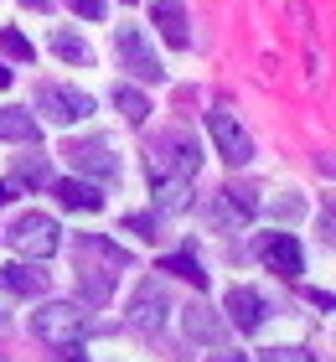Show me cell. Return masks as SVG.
Masks as SVG:
<instances>
[{
  "mask_svg": "<svg viewBox=\"0 0 336 362\" xmlns=\"http://www.w3.org/2000/svg\"><path fill=\"white\" fill-rule=\"evenodd\" d=\"M145 166H150V181H192L197 166H202V151H197L192 135L171 129V135H161L156 145H150Z\"/></svg>",
  "mask_w": 336,
  "mask_h": 362,
  "instance_id": "6da1fadb",
  "label": "cell"
},
{
  "mask_svg": "<svg viewBox=\"0 0 336 362\" xmlns=\"http://www.w3.org/2000/svg\"><path fill=\"white\" fill-rule=\"evenodd\" d=\"M31 332H37L47 347H78L88 337V316L73 300H47L37 316H31Z\"/></svg>",
  "mask_w": 336,
  "mask_h": 362,
  "instance_id": "7a4b0ae2",
  "label": "cell"
},
{
  "mask_svg": "<svg viewBox=\"0 0 336 362\" xmlns=\"http://www.w3.org/2000/svg\"><path fill=\"white\" fill-rule=\"evenodd\" d=\"M6 243L26 259H52L62 249V228L47 218V212H21V218L6 228Z\"/></svg>",
  "mask_w": 336,
  "mask_h": 362,
  "instance_id": "3957f363",
  "label": "cell"
},
{
  "mask_svg": "<svg viewBox=\"0 0 336 362\" xmlns=\"http://www.w3.org/2000/svg\"><path fill=\"white\" fill-rule=\"evenodd\" d=\"M114 52H120V62H124L134 78H145V83H161V78H166L161 57H156V47L145 42V31H140V26H120V31H114Z\"/></svg>",
  "mask_w": 336,
  "mask_h": 362,
  "instance_id": "277c9868",
  "label": "cell"
},
{
  "mask_svg": "<svg viewBox=\"0 0 336 362\" xmlns=\"http://www.w3.org/2000/svg\"><path fill=\"white\" fill-rule=\"evenodd\" d=\"M67 166L83 171V176H98V181H120V156L109 151V140H67L62 145Z\"/></svg>",
  "mask_w": 336,
  "mask_h": 362,
  "instance_id": "5b68a950",
  "label": "cell"
},
{
  "mask_svg": "<svg viewBox=\"0 0 336 362\" xmlns=\"http://www.w3.org/2000/svg\"><path fill=\"white\" fill-rule=\"evenodd\" d=\"M37 109H42V119H52V124H83V119L93 114V98L78 93V88L47 83V88L37 93Z\"/></svg>",
  "mask_w": 336,
  "mask_h": 362,
  "instance_id": "8992f818",
  "label": "cell"
},
{
  "mask_svg": "<svg viewBox=\"0 0 336 362\" xmlns=\"http://www.w3.org/2000/svg\"><path fill=\"white\" fill-rule=\"evenodd\" d=\"M207 135H212L217 151H223L228 166H248V160H254V140H248L243 129H238V119H233V114L212 109V114H207Z\"/></svg>",
  "mask_w": 336,
  "mask_h": 362,
  "instance_id": "52a82bcc",
  "label": "cell"
},
{
  "mask_svg": "<svg viewBox=\"0 0 336 362\" xmlns=\"http://www.w3.org/2000/svg\"><path fill=\"white\" fill-rule=\"evenodd\" d=\"M259 259H264V269L279 274V279H300L306 274V254H300L295 233H264L259 238Z\"/></svg>",
  "mask_w": 336,
  "mask_h": 362,
  "instance_id": "ba28073f",
  "label": "cell"
},
{
  "mask_svg": "<svg viewBox=\"0 0 336 362\" xmlns=\"http://www.w3.org/2000/svg\"><path fill=\"white\" fill-rule=\"evenodd\" d=\"M47 285H52V274L42 269V259H21V264L0 269V295H11V300H37L47 295Z\"/></svg>",
  "mask_w": 336,
  "mask_h": 362,
  "instance_id": "9c48e42d",
  "label": "cell"
},
{
  "mask_svg": "<svg viewBox=\"0 0 336 362\" xmlns=\"http://www.w3.org/2000/svg\"><path fill=\"white\" fill-rule=\"evenodd\" d=\"M264 316H269V300H264L254 285H233L228 290V321L238 326V332H259Z\"/></svg>",
  "mask_w": 336,
  "mask_h": 362,
  "instance_id": "30bf717a",
  "label": "cell"
},
{
  "mask_svg": "<svg viewBox=\"0 0 336 362\" xmlns=\"http://www.w3.org/2000/svg\"><path fill=\"white\" fill-rule=\"evenodd\" d=\"M166 310H171L166 290H161V285H140V290H134V300H129L134 332H161V326H166Z\"/></svg>",
  "mask_w": 336,
  "mask_h": 362,
  "instance_id": "8fae6325",
  "label": "cell"
},
{
  "mask_svg": "<svg viewBox=\"0 0 336 362\" xmlns=\"http://www.w3.org/2000/svg\"><path fill=\"white\" fill-rule=\"evenodd\" d=\"M150 21L156 31L171 47H192V31H187V11H181V0H150Z\"/></svg>",
  "mask_w": 336,
  "mask_h": 362,
  "instance_id": "7c38bea8",
  "label": "cell"
},
{
  "mask_svg": "<svg viewBox=\"0 0 336 362\" xmlns=\"http://www.w3.org/2000/svg\"><path fill=\"white\" fill-rule=\"evenodd\" d=\"M52 192H57V202L73 207V212H98V207H104V192H98L93 181H83V176H62V181H52Z\"/></svg>",
  "mask_w": 336,
  "mask_h": 362,
  "instance_id": "4fadbf2b",
  "label": "cell"
},
{
  "mask_svg": "<svg viewBox=\"0 0 336 362\" xmlns=\"http://www.w3.org/2000/svg\"><path fill=\"white\" fill-rule=\"evenodd\" d=\"M0 140H11V145H37V140H42V124L31 119L26 109H0Z\"/></svg>",
  "mask_w": 336,
  "mask_h": 362,
  "instance_id": "5bb4252c",
  "label": "cell"
},
{
  "mask_svg": "<svg viewBox=\"0 0 336 362\" xmlns=\"http://www.w3.org/2000/svg\"><path fill=\"white\" fill-rule=\"evenodd\" d=\"M150 192H156V202L166 212H187L192 207V181H150Z\"/></svg>",
  "mask_w": 336,
  "mask_h": 362,
  "instance_id": "9a60e30c",
  "label": "cell"
},
{
  "mask_svg": "<svg viewBox=\"0 0 336 362\" xmlns=\"http://www.w3.org/2000/svg\"><path fill=\"white\" fill-rule=\"evenodd\" d=\"M161 274H181V279H187V285L207 290V269H202V264H197L192 254H166V259H161Z\"/></svg>",
  "mask_w": 336,
  "mask_h": 362,
  "instance_id": "2e32d148",
  "label": "cell"
},
{
  "mask_svg": "<svg viewBox=\"0 0 336 362\" xmlns=\"http://www.w3.org/2000/svg\"><path fill=\"white\" fill-rule=\"evenodd\" d=\"M52 52H57L62 62H78V68H88V62H93L88 42H83V37H73V31H52Z\"/></svg>",
  "mask_w": 336,
  "mask_h": 362,
  "instance_id": "e0dca14e",
  "label": "cell"
},
{
  "mask_svg": "<svg viewBox=\"0 0 336 362\" xmlns=\"http://www.w3.org/2000/svg\"><path fill=\"white\" fill-rule=\"evenodd\" d=\"M11 187H47V160H42V156H26V160H16V176H11Z\"/></svg>",
  "mask_w": 336,
  "mask_h": 362,
  "instance_id": "ac0fdd59",
  "label": "cell"
},
{
  "mask_svg": "<svg viewBox=\"0 0 336 362\" xmlns=\"http://www.w3.org/2000/svg\"><path fill=\"white\" fill-rule=\"evenodd\" d=\"M114 104H120V114L134 119V124H145V114H150V98L134 93V88H114Z\"/></svg>",
  "mask_w": 336,
  "mask_h": 362,
  "instance_id": "d6986e66",
  "label": "cell"
},
{
  "mask_svg": "<svg viewBox=\"0 0 336 362\" xmlns=\"http://www.w3.org/2000/svg\"><path fill=\"white\" fill-rule=\"evenodd\" d=\"M187 337H197V341H212L217 337V321H212L207 305H192L187 310Z\"/></svg>",
  "mask_w": 336,
  "mask_h": 362,
  "instance_id": "ffe728a7",
  "label": "cell"
},
{
  "mask_svg": "<svg viewBox=\"0 0 336 362\" xmlns=\"http://www.w3.org/2000/svg\"><path fill=\"white\" fill-rule=\"evenodd\" d=\"M0 52L16 57V62H31V42H26L16 26H6V31H0Z\"/></svg>",
  "mask_w": 336,
  "mask_h": 362,
  "instance_id": "44dd1931",
  "label": "cell"
},
{
  "mask_svg": "<svg viewBox=\"0 0 336 362\" xmlns=\"http://www.w3.org/2000/svg\"><path fill=\"white\" fill-rule=\"evenodd\" d=\"M264 362H315V357H311L306 347H269Z\"/></svg>",
  "mask_w": 336,
  "mask_h": 362,
  "instance_id": "7402d4cb",
  "label": "cell"
},
{
  "mask_svg": "<svg viewBox=\"0 0 336 362\" xmlns=\"http://www.w3.org/2000/svg\"><path fill=\"white\" fill-rule=\"evenodd\" d=\"M124 228H129V233H140V238H156V218H150V212H129Z\"/></svg>",
  "mask_w": 336,
  "mask_h": 362,
  "instance_id": "603a6c76",
  "label": "cell"
},
{
  "mask_svg": "<svg viewBox=\"0 0 336 362\" xmlns=\"http://www.w3.org/2000/svg\"><path fill=\"white\" fill-rule=\"evenodd\" d=\"M67 6H73V11L83 16V21H104V11H109L104 0H67Z\"/></svg>",
  "mask_w": 336,
  "mask_h": 362,
  "instance_id": "cb8c5ba5",
  "label": "cell"
},
{
  "mask_svg": "<svg viewBox=\"0 0 336 362\" xmlns=\"http://www.w3.org/2000/svg\"><path fill=\"white\" fill-rule=\"evenodd\" d=\"M321 233H326V238L336 243V197H331V202L321 207Z\"/></svg>",
  "mask_w": 336,
  "mask_h": 362,
  "instance_id": "d4e9b609",
  "label": "cell"
},
{
  "mask_svg": "<svg viewBox=\"0 0 336 362\" xmlns=\"http://www.w3.org/2000/svg\"><path fill=\"white\" fill-rule=\"evenodd\" d=\"M311 305H321V310H336V295H326V290H311Z\"/></svg>",
  "mask_w": 336,
  "mask_h": 362,
  "instance_id": "484cf974",
  "label": "cell"
},
{
  "mask_svg": "<svg viewBox=\"0 0 336 362\" xmlns=\"http://www.w3.org/2000/svg\"><path fill=\"white\" fill-rule=\"evenodd\" d=\"M212 362H248L243 352H223V357H212Z\"/></svg>",
  "mask_w": 336,
  "mask_h": 362,
  "instance_id": "4316f807",
  "label": "cell"
},
{
  "mask_svg": "<svg viewBox=\"0 0 336 362\" xmlns=\"http://www.w3.org/2000/svg\"><path fill=\"white\" fill-rule=\"evenodd\" d=\"M11 192H16V187H11V181H0V207H6V202H11Z\"/></svg>",
  "mask_w": 336,
  "mask_h": 362,
  "instance_id": "83f0119b",
  "label": "cell"
},
{
  "mask_svg": "<svg viewBox=\"0 0 336 362\" xmlns=\"http://www.w3.org/2000/svg\"><path fill=\"white\" fill-rule=\"evenodd\" d=\"M6 88H11V68L0 62V93H6Z\"/></svg>",
  "mask_w": 336,
  "mask_h": 362,
  "instance_id": "f1b7e54d",
  "label": "cell"
},
{
  "mask_svg": "<svg viewBox=\"0 0 336 362\" xmlns=\"http://www.w3.org/2000/svg\"><path fill=\"white\" fill-rule=\"evenodd\" d=\"M21 6H31V11H47V6H52V0H21Z\"/></svg>",
  "mask_w": 336,
  "mask_h": 362,
  "instance_id": "f546056e",
  "label": "cell"
},
{
  "mask_svg": "<svg viewBox=\"0 0 336 362\" xmlns=\"http://www.w3.org/2000/svg\"><path fill=\"white\" fill-rule=\"evenodd\" d=\"M124 6H134V0H124Z\"/></svg>",
  "mask_w": 336,
  "mask_h": 362,
  "instance_id": "4dcf8cb0",
  "label": "cell"
},
{
  "mask_svg": "<svg viewBox=\"0 0 336 362\" xmlns=\"http://www.w3.org/2000/svg\"><path fill=\"white\" fill-rule=\"evenodd\" d=\"M0 326H6V321H0Z\"/></svg>",
  "mask_w": 336,
  "mask_h": 362,
  "instance_id": "1f68e13d",
  "label": "cell"
}]
</instances>
